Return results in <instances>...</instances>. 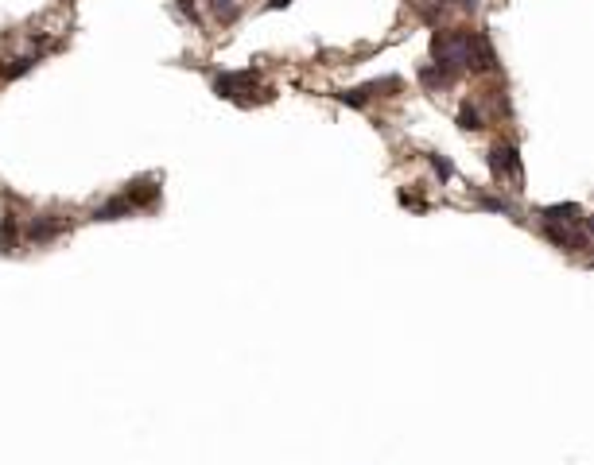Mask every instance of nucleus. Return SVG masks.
Here are the masks:
<instances>
[{"instance_id": "f257e3e1", "label": "nucleus", "mask_w": 594, "mask_h": 465, "mask_svg": "<svg viewBox=\"0 0 594 465\" xmlns=\"http://www.w3.org/2000/svg\"><path fill=\"white\" fill-rule=\"evenodd\" d=\"M431 66L458 78L462 70H497V55L482 31H435Z\"/></svg>"}, {"instance_id": "f03ea898", "label": "nucleus", "mask_w": 594, "mask_h": 465, "mask_svg": "<svg viewBox=\"0 0 594 465\" xmlns=\"http://www.w3.org/2000/svg\"><path fill=\"white\" fill-rule=\"evenodd\" d=\"M381 89H400V78H396V74L392 78H377V82H365V86H353V89H338L334 97L342 105H350V109H365Z\"/></svg>"}, {"instance_id": "7ed1b4c3", "label": "nucleus", "mask_w": 594, "mask_h": 465, "mask_svg": "<svg viewBox=\"0 0 594 465\" xmlns=\"http://www.w3.org/2000/svg\"><path fill=\"white\" fill-rule=\"evenodd\" d=\"M257 82H260L257 70H226V74H218V78H214V94L226 97V101H237V97L249 94Z\"/></svg>"}, {"instance_id": "20e7f679", "label": "nucleus", "mask_w": 594, "mask_h": 465, "mask_svg": "<svg viewBox=\"0 0 594 465\" xmlns=\"http://www.w3.org/2000/svg\"><path fill=\"white\" fill-rule=\"evenodd\" d=\"M485 167H490L493 179H521V159H517L513 144H497L490 155H485Z\"/></svg>"}, {"instance_id": "39448f33", "label": "nucleus", "mask_w": 594, "mask_h": 465, "mask_svg": "<svg viewBox=\"0 0 594 465\" xmlns=\"http://www.w3.org/2000/svg\"><path fill=\"white\" fill-rule=\"evenodd\" d=\"M66 232V221L59 218H35L28 229H23V237L31 240V245H51V240H59Z\"/></svg>"}, {"instance_id": "423d86ee", "label": "nucleus", "mask_w": 594, "mask_h": 465, "mask_svg": "<svg viewBox=\"0 0 594 465\" xmlns=\"http://www.w3.org/2000/svg\"><path fill=\"white\" fill-rule=\"evenodd\" d=\"M132 213H136V210H132V202L121 194V198H105L101 206H94L89 218H94V221H125V218H132Z\"/></svg>"}, {"instance_id": "0eeeda50", "label": "nucleus", "mask_w": 594, "mask_h": 465, "mask_svg": "<svg viewBox=\"0 0 594 465\" xmlns=\"http://www.w3.org/2000/svg\"><path fill=\"white\" fill-rule=\"evenodd\" d=\"M540 218H544V225H579L583 213L575 202H559V206H544Z\"/></svg>"}, {"instance_id": "6e6552de", "label": "nucleus", "mask_w": 594, "mask_h": 465, "mask_svg": "<svg viewBox=\"0 0 594 465\" xmlns=\"http://www.w3.org/2000/svg\"><path fill=\"white\" fill-rule=\"evenodd\" d=\"M544 237L551 240V245H559L563 248V252H571V248H579V245H587V240H583V232H579V225H544Z\"/></svg>"}, {"instance_id": "1a4fd4ad", "label": "nucleus", "mask_w": 594, "mask_h": 465, "mask_svg": "<svg viewBox=\"0 0 594 465\" xmlns=\"http://www.w3.org/2000/svg\"><path fill=\"white\" fill-rule=\"evenodd\" d=\"M125 198L132 202V210H140V206H152V202H160V186H155V182H132Z\"/></svg>"}, {"instance_id": "9d476101", "label": "nucleus", "mask_w": 594, "mask_h": 465, "mask_svg": "<svg viewBox=\"0 0 594 465\" xmlns=\"http://www.w3.org/2000/svg\"><path fill=\"white\" fill-rule=\"evenodd\" d=\"M16 245H20V221H16V213H4V221H0V252H16Z\"/></svg>"}, {"instance_id": "9b49d317", "label": "nucleus", "mask_w": 594, "mask_h": 465, "mask_svg": "<svg viewBox=\"0 0 594 465\" xmlns=\"http://www.w3.org/2000/svg\"><path fill=\"white\" fill-rule=\"evenodd\" d=\"M35 62H39V55H20V58H12V66H0V78H4V82H16V78H23V74H28Z\"/></svg>"}, {"instance_id": "f8f14e48", "label": "nucleus", "mask_w": 594, "mask_h": 465, "mask_svg": "<svg viewBox=\"0 0 594 465\" xmlns=\"http://www.w3.org/2000/svg\"><path fill=\"white\" fill-rule=\"evenodd\" d=\"M419 82H424L427 89H447L455 78H451V74H443L439 66H431V62H427V66H419Z\"/></svg>"}, {"instance_id": "ddd939ff", "label": "nucleus", "mask_w": 594, "mask_h": 465, "mask_svg": "<svg viewBox=\"0 0 594 465\" xmlns=\"http://www.w3.org/2000/svg\"><path fill=\"white\" fill-rule=\"evenodd\" d=\"M427 163H431V171L439 174V182H451V179H455V163H451L447 155H439V152H427Z\"/></svg>"}, {"instance_id": "4468645a", "label": "nucleus", "mask_w": 594, "mask_h": 465, "mask_svg": "<svg viewBox=\"0 0 594 465\" xmlns=\"http://www.w3.org/2000/svg\"><path fill=\"white\" fill-rule=\"evenodd\" d=\"M210 8L221 23H233L237 16H241V4H237V0H210Z\"/></svg>"}, {"instance_id": "2eb2a0df", "label": "nucleus", "mask_w": 594, "mask_h": 465, "mask_svg": "<svg viewBox=\"0 0 594 465\" xmlns=\"http://www.w3.org/2000/svg\"><path fill=\"white\" fill-rule=\"evenodd\" d=\"M458 124H462L466 132H478V128H482V113H478V105L462 101V109H458Z\"/></svg>"}, {"instance_id": "dca6fc26", "label": "nucleus", "mask_w": 594, "mask_h": 465, "mask_svg": "<svg viewBox=\"0 0 594 465\" xmlns=\"http://www.w3.org/2000/svg\"><path fill=\"white\" fill-rule=\"evenodd\" d=\"M478 206L490 213H509V202H501V198H490V194H478Z\"/></svg>"}, {"instance_id": "f3484780", "label": "nucleus", "mask_w": 594, "mask_h": 465, "mask_svg": "<svg viewBox=\"0 0 594 465\" xmlns=\"http://www.w3.org/2000/svg\"><path fill=\"white\" fill-rule=\"evenodd\" d=\"M179 12H183V16H191V20L198 23V0H179Z\"/></svg>"}, {"instance_id": "a211bd4d", "label": "nucleus", "mask_w": 594, "mask_h": 465, "mask_svg": "<svg viewBox=\"0 0 594 465\" xmlns=\"http://www.w3.org/2000/svg\"><path fill=\"white\" fill-rule=\"evenodd\" d=\"M287 4H292V0H272L268 8H287Z\"/></svg>"}, {"instance_id": "6ab92c4d", "label": "nucleus", "mask_w": 594, "mask_h": 465, "mask_svg": "<svg viewBox=\"0 0 594 465\" xmlns=\"http://www.w3.org/2000/svg\"><path fill=\"white\" fill-rule=\"evenodd\" d=\"M587 229H590V232H594V218H587Z\"/></svg>"}]
</instances>
